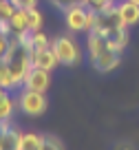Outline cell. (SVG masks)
Returning <instances> with one entry per match:
<instances>
[{"instance_id":"1","label":"cell","mask_w":139,"mask_h":150,"mask_svg":"<svg viewBox=\"0 0 139 150\" xmlns=\"http://www.w3.org/2000/svg\"><path fill=\"white\" fill-rule=\"evenodd\" d=\"M0 62L9 66L11 75H13V82H16V88H20L24 77H27V73H29V69H31V51L11 35L9 49H7V53L2 55Z\"/></svg>"},{"instance_id":"2","label":"cell","mask_w":139,"mask_h":150,"mask_svg":"<svg viewBox=\"0 0 139 150\" xmlns=\"http://www.w3.org/2000/svg\"><path fill=\"white\" fill-rule=\"evenodd\" d=\"M64 22L69 27V31L73 33H88L95 24V11L88 9L86 5H79V2H71L64 9Z\"/></svg>"},{"instance_id":"3","label":"cell","mask_w":139,"mask_h":150,"mask_svg":"<svg viewBox=\"0 0 139 150\" xmlns=\"http://www.w3.org/2000/svg\"><path fill=\"white\" fill-rule=\"evenodd\" d=\"M51 47L57 55V62L64 66H77L82 62V49L71 35H57L51 40Z\"/></svg>"},{"instance_id":"4","label":"cell","mask_w":139,"mask_h":150,"mask_svg":"<svg viewBox=\"0 0 139 150\" xmlns=\"http://www.w3.org/2000/svg\"><path fill=\"white\" fill-rule=\"evenodd\" d=\"M16 102H18V108L24 112V115H29V117H40V115H44V110H46V97H44V93H40V91L22 88Z\"/></svg>"},{"instance_id":"5","label":"cell","mask_w":139,"mask_h":150,"mask_svg":"<svg viewBox=\"0 0 139 150\" xmlns=\"http://www.w3.org/2000/svg\"><path fill=\"white\" fill-rule=\"evenodd\" d=\"M88 60H91V64H93V69H95V71H99V73H111V71H115L117 66H119L121 53L117 51V49L108 47V49H104V51L91 55Z\"/></svg>"},{"instance_id":"6","label":"cell","mask_w":139,"mask_h":150,"mask_svg":"<svg viewBox=\"0 0 139 150\" xmlns=\"http://www.w3.org/2000/svg\"><path fill=\"white\" fill-rule=\"evenodd\" d=\"M51 86V71L40 69V66H31L22 82V88H31V91H40V93H46Z\"/></svg>"},{"instance_id":"7","label":"cell","mask_w":139,"mask_h":150,"mask_svg":"<svg viewBox=\"0 0 139 150\" xmlns=\"http://www.w3.org/2000/svg\"><path fill=\"white\" fill-rule=\"evenodd\" d=\"M60 64L57 62V55L53 51V47H44V49H33L31 51V66H40V69L53 71Z\"/></svg>"},{"instance_id":"8","label":"cell","mask_w":139,"mask_h":150,"mask_svg":"<svg viewBox=\"0 0 139 150\" xmlns=\"http://www.w3.org/2000/svg\"><path fill=\"white\" fill-rule=\"evenodd\" d=\"M20 130L11 126V119L0 122V150H18Z\"/></svg>"},{"instance_id":"9","label":"cell","mask_w":139,"mask_h":150,"mask_svg":"<svg viewBox=\"0 0 139 150\" xmlns=\"http://www.w3.org/2000/svg\"><path fill=\"white\" fill-rule=\"evenodd\" d=\"M117 13H119L121 22L126 27H133V24L139 22V5L133 0H119L117 2Z\"/></svg>"},{"instance_id":"10","label":"cell","mask_w":139,"mask_h":150,"mask_svg":"<svg viewBox=\"0 0 139 150\" xmlns=\"http://www.w3.org/2000/svg\"><path fill=\"white\" fill-rule=\"evenodd\" d=\"M104 35L108 38V42L113 44V49H117L119 53H124L126 44H128V27H126V24H119V27L108 29Z\"/></svg>"},{"instance_id":"11","label":"cell","mask_w":139,"mask_h":150,"mask_svg":"<svg viewBox=\"0 0 139 150\" xmlns=\"http://www.w3.org/2000/svg\"><path fill=\"white\" fill-rule=\"evenodd\" d=\"M42 148H46L42 135H38V132H20L18 150H42Z\"/></svg>"},{"instance_id":"12","label":"cell","mask_w":139,"mask_h":150,"mask_svg":"<svg viewBox=\"0 0 139 150\" xmlns=\"http://www.w3.org/2000/svg\"><path fill=\"white\" fill-rule=\"evenodd\" d=\"M16 106H18V102L9 95V91L0 95V122H5V119H11V117H13Z\"/></svg>"},{"instance_id":"13","label":"cell","mask_w":139,"mask_h":150,"mask_svg":"<svg viewBox=\"0 0 139 150\" xmlns=\"http://www.w3.org/2000/svg\"><path fill=\"white\" fill-rule=\"evenodd\" d=\"M9 22H11V29H13V35H18V33H22V31H29L27 11L24 9H16L13 16L9 18Z\"/></svg>"},{"instance_id":"14","label":"cell","mask_w":139,"mask_h":150,"mask_svg":"<svg viewBox=\"0 0 139 150\" xmlns=\"http://www.w3.org/2000/svg\"><path fill=\"white\" fill-rule=\"evenodd\" d=\"M27 22H29V31H38L44 24V18H42L40 9L33 7V9H27Z\"/></svg>"},{"instance_id":"15","label":"cell","mask_w":139,"mask_h":150,"mask_svg":"<svg viewBox=\"0 0 139 150\" xmlns=\"http://www.w3.org/2000/svg\"><path fill=\"white\" fill-rule=\"evenodd\" d=\"M0 86H2L5 91H13V88H16L13 75H11L9 66H7V64H2V62H0Z\"/></svg>"},{"instance_id":"16","label":"cell","mask_w":139,"mask_h":150,"mask_svg":"<svg viewBox=\"0 0 139 150\" xmlns=\"http://www.w3.org/2000/svg\"><path fill=\"white\" fill-rule=\"evenodd\" d=\"M44 47H51V40L46 38V33L42 29L31 31V51L33 49H44Z\"/></svg>"},{"instance_id":"17","label":"cell","mask_w":139,"mask_h":150,"mask_svg":"<svg viewBox=\"0 0 139 150\" xmlns=\"http://www.w3.org/2000/svg\"><path fill=\"white\" fill-rule=\"evenodd\" d=\"M16 7L11 0H0V20H9L11 16H13Z\"/></svg>"},{"instance_id":"18","label":"cell","mask_w":139,"mask_h":150,"mask_svg":"<svg viewBox=\"0 0 139 150\" xmlns=\"http://www.w3.org/2000/svg\"><path fill=\"white\" fill-rule=\"evenodd\" d=\"M115 2H117V0H86V7L93 9V11H104L106 7L115 5Z\"/></svg>"},{"instance_id":"19","label":"cell","mask_w":139,"mask_h":150,"mask_svg":"<svg viewBox=\"0 0 139 150\" xmlns=\"http://www.w3.org/2000/svg\"><path fill=\"white\" fill-rule=\"evenodd\" d=\"M13 2V7L16 9H33V7H38V0H11Z\"/></svg>"},{"instance_id":"20","label":"cell","mask_w":139,"mask_h":150,"mask_svg":"<svg viewBox=\"0 0 139 150\" xmlns=\"http://www.w3.org/2000/svg\"><path fill=\"white\" fill-rule=\"evenodd\" d=\"M44 144H46V148H62V141L55 139L53 135H46L44 137Z\"/></svg>"},{"instance_id":"21","label":"cell","mask_w":139,"mask_h":150,"mask_svg":"<svg viewBox=\"0 0 139 150\" xmlns=\"http://www.w3.org/2000/svg\"><path fill=\"white\" fill-rule=\"evenodd\" d=\"M9 40L11 38H0V60H2V55H5L7 49H9Z\"/></svg>"},{"instance_id":"22","label":"cell","mask_w":139,"mask_h":150,"mask_svg":"<svg viewBox=\"0 0 139 150\" xmlns=\"http://www.w3.org/2000/svg\"><path fill=\"white\" fill-rule=\"evenodd\" d=\"M51 2L57 7V9H64V7H66V5H71L73 0H51Z\"/></svg>"},{"instance_id":"23","label":"cell","mask_w":139,"mask_h":150,"mask_svg":"<svg viewBox=\"0 0 139 150\" xmlns=\"http://www.w3.org/2000/svg\"><path fill=\"white\" fill-rule=\"evenodd\" d=\"M73 2H79V5H86V0H73Z\"/></svg>"},{"instance_id":"24","label":"cell","mask_w":139,"mask_h":150,"mask_svg":"<svg viewBox=\"0 0 139 150\" xmlns=\"http://www.w3.org/2000/svg\"><path fill=\"white\" fill-rule=\"evenodd\" d=\"M2 93H7V91H5V88H2V86H0V95H2Z\"/></svg>"},{"instance_id":"25","label":"cell","mask_w":139,"mask_h":150,"mask_svg":"<svg viewBox=\"0 0 139 150\" xmlns=\"http://www.w3.org/2000/svg\"><path fill=\"white\" fill-rule=\"evenodd\" d=\"M133 2H137V5H139V0H133Z\"/></svg>"}]
</instances>
